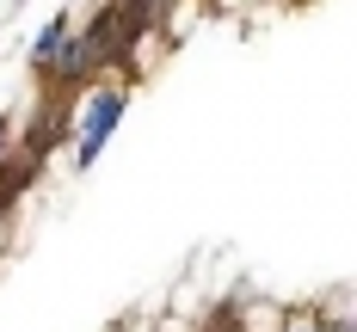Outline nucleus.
<instances>
[{"label":"nucleus","instance_id":"obj_1","mask_svg":"<svg viewBox=\"0 0 357 332\" xmlns=\"http://www.w3.org/2000/svg\"><path fill=\"white\" fill-rule=\"evenodd\" d=\"M123 111H130V93H123V86H99V93L86 99V111H80V142H74V166H80V173L105 154V136L117 129Z\"/></svg>","mask_w":357,"mask_h":332},{"label":"nucleus","instance_id":"obj_2","mask_svg":"<svg viewBox=\"0 0 357 332\" xmlns=\"http://www.w3.org/2000/svg\"><path fill=\"white\" fill-rule=\"evenodd\" d=\"M68 13H56V19H50V25H43V31H37V43H31V62L37 68H50V62H56V56H62V43H68Z\"/></svg>","mask_w":357,"mask_h":332},{"label":"nucleus","instance_id":"obj_3","mask_svg":"<svg viewBox=\"0 0 357 332\" xmlns=\"http://www.w3.org/2000/svg\"><path fill=\"white\" fill-rule=\"evenodd\" d=\"M31 173H37L31 154H25V166H19V160H0V210H6V203H13L25 184H31Z\"/></svg>","mask_w":357,"mask_h":332},{"label":"nucleus","instance_id":"obj_4","mask_svg":"<svg viewBox=\"0 0 357 332\" xmlns=\"http://www.w3.org/2000/svg\"><path fill=\"white\" fill-rule=\"evenodd\" d=\"M314 332H321V326H314Z\"/></svg>","mask_w":357,"mask_h":332}]
</instances>
